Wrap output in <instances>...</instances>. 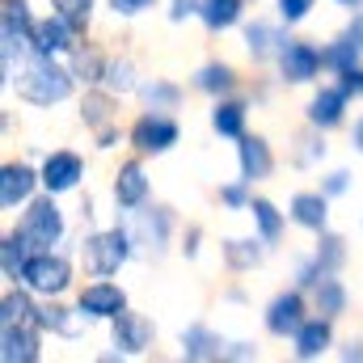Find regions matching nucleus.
<instances>
[{
    "mask_svg": "<svg viewBox=\"0 0 363 363\" xmlns=\"http://www.w3.org/2000/svg\"><path fill=\"white\" fill-rule=\"evenodd\" d=\"M13 85H17V93H21L26 101H34V106H51V101H64V97L72 93V77H68L64 68H55L51 55L38 51L30 64L17 68Z\"/></svg>",
    "mask_w": 363,
    "mask_h": 363,
    "instance_id": "obj_1",
    "label": "nucleus"
},
{
    "mask_svg": "<svg viewBox=\"0 0 363 363\" xmlns=\"http://www.w3.org/2000/svg\"><path fill=\"white\" fill-rule=\"evenodd\" d=\"M131 233H123V228H110V233H97L89 245H85V254H89V267L93 274H114L123 262H127V254H131Z\"/></svg>",
    "mask_w": 363,
    "mask_h": 363,
    "instance_id": "obj_2",
    "label": "nucleus"
},
{
    "mask_svg": "<svg viewBox=\"0 0 363 363\" xmlns=\"http://www.w3.org/2000/svg\"><path fill=\"white\" fill-rule=\"evenodd\" d=\"M21 279H26L30 291H47V296H55V291L68 287V262L55 258V254H34V258L26 262Z\"/></svg>",
    "mask_w": 363,
    "mask_h": 363,
    "instance_id": "obj_3",
    "label": "nucleus"
},
{
    "mask_svg": "<svg viewBox=\"0 0 363 363\" xmlns=\"http://www.w3.org/2000/svg\"><path fill=\"white\" fill-rule=\"evenodd\" d=\"M131 144H135L140 152H165L169 144H178V127H174V118H165V114H144V118L131 127Z\"/></svg>",
    "mask_w": 363,
    "mask_h": 363,
    "instance_id": "obj_4",
    "label": "nucleus"
},
{
    "mask_svg": "<svg viewBox=\"0 0 363 363\" xmlns=\"http://www.w3.org/2000/svg\"><path fill=\"white\" fill-rule=\"evenodd\" d=\"M21 233H26L34 245H55V241H60V233H64L60 207H55L51 199H38V203L26 211V224H21Z\"/></svg>",
    "mask_w": 363,
    "mask_h": 363,
    "instance_id": "obj_5",
    "label": "nucleus"
},
{
    "mask_svg": "<svg viewBox=\"0 0 363 363\" xmlns=\"http://www.w3.org/2000/svg\"><path fill=\"white\" fill-rule=\"evenodd\" d=\"M279 64H283V77H287L291 85H304V81L317 77V68H321L325 60H321V51H313L308 43H283Z\"/></svg>",
    "mask_w": 363,
    "mask_h": 363,
    "instance_id": "obj_6",
    "label": "nucleus"
},
{
    "mask_svg": "<svg viewBox=\"0 0 363 363\" xmlns=\"http://www.w3.org/2000/svg\"><path fill=\"white\" fill-rule=\"evenodd\" d=\"M152 342V321L144 313H114V347L127 351V355H140L144 347Z\"/></svg>",
    "mask_w": 363,
    "mask_h": 363,
    "instance_id": "obj_7",
    "label": "nucleus"
},
{
    "mask_svg": "<svg viewBox=\"0 0 363 363\" xmlns=\"http://www.w3.org/2000/svg\"><path fill=\"white\" fill-rule=\"evenodd\" d=\"M267 325H271V334H296L304 325V300H300V291H287V296L274 300L271 313H267Z\"/></svg>",
    "mask_w": 363,
    "mask_h": 363,
    "instance_id": "obj_8",
    "label": "nucleus"
},
{
    "mask_svg": "<svg viewBox=\"0 0 363 363\" xmlns=\"http://www.w3.org/2000/svg\"><path fill=\"white\" fill-rule=\"evenodd\" d=\"M30 34H34V51H43V55H55V51H68L72 47V26L60 13L51 21H38Z\"/></svg>",
    "mask_w": 363,
    "mask_h": 363,
    "instance_id": "obj_9",
    "label": "nucleus"
},
{
    "mask_svg": "<svg viewBox=\"0 0 363 363\" xmlns=\"http://www.w3.org/2000/svg\"><path fill=\"white\" fill-rule=\"evenodd\" d=\"M81 313L85 317H114V313H123V291L110 287V283H93V287L81 291Z\"/></svg>",
    "mask_w": 363,
    "mask_h": 363,
    "instance_id": "obj_10",
    "label": "nucleus"
},
{
    "mask_svg": "<svg viewBox=\"0 0 363 363\" xmlns=\"http://www.w3.org/2000/svg\"><path fill=\"white\" fill-rule=\"evenodd\" d=\"M77 178H81V157H72V152L47 157V165H43V186L47 190H72Z\"/></svg>",
    "mask_w": 363,
    "mask_h": 363,
    "instance_id": "obj_11",
    "label": "nucleus"
},
{
    "mask_svg": "<svg viewBox=\"0 0 363 363\" xmlns=\"http://www.w3.org/2000/svg\"><path fill=\"white\" fill-rule=\"evenodd\" d=\"M26 30H30L26 0H4V64H9V60H13V51L26 43Z\"/></svg>",
    "mask_w": 363,
    "mask_h": 363,
    "instance_id": "obj_12",
    "label": "nucleus"
},
{
    "mask_svg": "<svg viewBox=\"0 0 363 363\" xmlns=\"http://www.w3.org/2000/svg\"><path fill=\"white\" fill-rule=\"evenodd\" d=\"M4 363H34L38 359V342H34V334L30 330H21V321H13V325H4Z\"/></svg>",
    "mask_w": 363,
    "mask_h": 363,
    "instance_id": "obj_13",
    "label": "nucleus"
},
{
    "mask_svg": "<svg viewBox=\"0 0 363 363\" xmlns=\"http://www.w3.org/2000/svg\"><path fill=\"white\" fill-rule=\"evenodd\" d=\"M30 190H34V174L26 165H4L0 169V203L4 207H17L21 199H30Z\"/></svg>",
    "mask_w": 363,
    "mask_h": 363,
    "instance_id": "obj_14",
    "label": "nucleus"
},
{
    "mask_svg": "<svg viewBox=\"0 0 363 363\" xmlns=\"http://www.w3.org/2000/svg\"><path fill=\"white\" fill-rule=\"evenodd\" d=\"M325 347H330V321H325V317L304 321V325L296 330V355H300V359H317Z\"/></svg>",
    "mask_w": 363,
    "mask_h": 363,
    "instance_id": "obj_15",
    "label": "nucleus"
},
{
    "mask_svg": "<svg viewBox=\"0 0 363 363\" xmlns=\"http://www.w3.org/2000/svg\"><path fill=\"white\" fill-rule=\"evenodd\" d=\"M114 199H118L123 207H140V203L148 199V178H144V169H140V165H123V169H118Z\"/></svg>",
    "mask_w": 363,
    "mask_h": 363,
    "instance_id": "obj_16",
    "label": "nucleus"
},
{
    "mask_svg": "<svg viewBox=\"0 0 363 363\" xmlns=\"http://www.w3.org/2000/svg\"><path fill=\"white\" fill-rule=\"evenodd\" d=\"M347 89H321L313 97V106H308V118L317 123V127H334L338 118H342V106H347Z\"/></svg>",
    "mask_w": 363,
    "mask_h": 363,
    "instance_id": "obj_17",
    "label": "nucleus"
},
{
    "mask_svg": "<svg viewBox=\"0 0 363 363\" xmlns=\"http://www.w3.org/2000/svg\"><path fill=\"white\" fill-rule=\"evenodd\" d=\"M241 174L250 182L271 174V148H267L258 135H241Z\"/></svg>",
    "mask_w": 363,
    "mask_h": 363,
    "instance_id": "obj_18",
    "label": "nucleus"
},
{
    "mask_svg": "<svg viewBox=\"0 0 363 363\" xmlns=\"http://www.w3.org/2000/svg\"><path fill=\"white\" fill-rule=\"evenodd\" d=\"M182 355H186V359H220L224 351H220V338H216L211 330L194 325V330H186V338H182Z\"/></svg>",
    "mask_w": 363,
    "mask_h": 363,
    "instance_id": "obj_19",
    "label": "nucleus"
},
{
    "mask_svg": "<svg viewBox=\"0 0 363 363\" xmlns=\"http://www.w3.org/2000/svg\"><path fill=\"white\" fill-rule=\"evenodd\" d=\"M291 216H296V224H304V228H325V199H321V194H296Z\"/></svg>",
    "mask_w": 363,
    "mask_h": 363,
    "instance_id": "obj_20",
    "label": "nucleus"
},
{
    "mask_svg": "<svg viewBox=\"0 0 363 363\" xmlns=\"http://www.w3.org/2000/svg\"><path fill=\"white\" fill-rule=\"evenodd\" d=\"M211 127H216L220 135H241V127H245V106H241V101H220V106L211 110Z\"/></svg>",
    "mask_w": 363,
    "mask_h": 363,
    "instance_id": "obj_21",
    "label": "nucleus"
},
{
    "mask_svg": "<svg viewBox=\"0 0 363 363\" xmlns=\"http://www.w3.org/2000/svg\"><path fill=\"white\" fill-rule=\"evenodd\" d=\"M199 13H203V21L211 30H224V26H233L241 17V0H203Z\"/></svg>",
    "mask_w": 363,
    "mask_h": 363,
    "instance_id": "obj_22",
    "label": "nucleus"
},
{
    "mask_svg": "<svg viewBox=\"0 0 363 363\" xmlns=\"http://www.w3.org/2000/svg\"><path fill=\"white\" fill-rule=\"evenodd\" d=\"M30 237L21 233V237H9L4 241V274L9 279H21V271H26V262H30Z\"/></svg>",
    "mask_w": 363,
    "mask_h": 363,
    "instance_id": "obj_23",
    "label": "nucleus"
},
{
    "mask_svg": "<svg viewBox=\"0 0 363 363\" xmlns=\"http://www.w3.org/2000/svg\"><path fill=\"white\" fill-rule=\"evenodd\" d=\"M342 304H347V291H342V283H338V279H321V283H317V308H321V317H334V313H342Z\"/></svg>",
    "mask_w": 363,
    "mask_h": 363,
    "instance_id": "obj_24",
    "label": "nucleus"
},
{
    "mask_svg": "<svg viewBox=\"0 0 363 363\" xmlns=\"http://www.w3.org/2000/svg\"><path fill=\"white\" fill-rule=\"evenodd\" d=\"M359 51H363V47L351 38V34H347V38H338V43H334V47H330L321 60H325V68H338V72H347V68H355V55H359Z\"/></svg>",
    "mask_w": 363,
    "mask_h": 363,
    "instance_id": "obj_25",
    "label": "nucleus"
},
{
    "mask_svg": "<svg viewBox=\"0 0 363 363\" xmlns=\"http://www.w3.org/2000/svg\"><path fill=\"white\" fill-rule=\"evenodd\" d=\"M245 43H250V51H254L258 60H267V55H271L274 47L283 43V38L274 34L271 26H250V34H245ZM279 51H283V47H279Z\"/></svg>",
    "mask_w": 363,
    "mask_h": 363,
    "instance_id": "obj_26",
    "label": "nucleus"
},
{
    "mask_svg": "<svg viewBox=\"0 0 363 363\" xmlns=\"http://www.w3.org/2000/svg\"><path fill=\"white\" fill-rule=\"evenodd\" d=\"M250 211H254V220H258V228H262V237L267 241H274L279 237V228H283V220H279V211H274L267 199H254L250 203Z\"/></svg>",
    "mask_w": 363,
    "mask_h": 363,
    "instance_id": "obj_27",
    "label": "nucleus"
},
{
    "mask_svg": "<svg viewBox=\"0 0 363 363\" xmlns=\"http://www.w3.org/2000/svg\"><path fill=\"white\" fill-rule=\"evenodd\" d=\"M55 4V13L72 26V30H85V21H89V4L93 0H51Z\"/></svg>",
    "mask_w": 363,
    "mask_h": 363,
    "instance_id": "obj_28",
    "label": "nucleus"
},
{
    "mask_svg": "<svg viewBox=\"0 0 363 363\" xmlns=\"http://www.w3.org/2000/svg\"><path fill=\"white\" fill-rule=\"evenodd\" d=\"M199 89H207V93L233 89V72H228V68H220V64H211V68H203V72H199Z\"/></svg>",
    "mask_w": 363,
    "mask_h": 363,
    "instance_id": "obj_29",
    "label": "nucleus"
},
{
    "mask_svg": "<svg viewBox=\"0 0 363 363\" xmlns=\"http://www.w3.org/2000/svg\"><path fill=\"white\" fill-rule=\"evenodd\" d=\"M30 313H34V308H30V300H26L21 291H9V296H4V313H0V321H4V325H13V321H26Z\"/></svg>",
    "mask_w": 363,
    "mask_h": 363,
    "instance_id": "obj_30",
    "label": "nucleus"
},
{
    "mask_svg": "<svg viewBox=\"0 0 363 363\" xmlns=\"http://www.w3.org/2000/svg\"><path fill=\"white\" fill-rule=\"evenodd\" d=\"M258 258H262V250L254 241H228V262L233 267H254Z\"/></svg>",
    "mask_w": 363,
    "mask_h": 363,
    "instance_id": "obj_31",
    "label": "nucleus"
},
{
    "mask_svg": "<svg viewBox=\"0 0 363 363\" xmlns=\"http://www.w3.org/2000/svg\"><path fill=\"white\" fill-rule=\"evenodd\" d=\"M34 321H38L43 330H60V334H72V330H77V321H68V317H64V308H38V313H34Z\"/></svg>",
    "mask_w": 363,
    "mask_h": 363,
    "instance_id": "obj_32",
    "label": "nucleus"
},
{
    "mask_svg": "<svg viewBox=\"0 0 363 363\" xmlns=\"http://www.w3.org/2000/svg\"><path fill=\"white\" fill-rule=\"evenodd\" d=\"M338 262H342V241H338V237H325L321 250H317V267H321V271H334Z\"/></svg>",
    "mask_w": 363,
    "mask_h": 363,
    "instance_id": "obj_33",
    "label": "nucleus"
},
{
    "mask_svg": "<svg viewBox=\"0 0 363 363\" xmlns=\"http://www.w3.org/2000/svg\"><path fill=\"white\" fill-rule=\"evenodd\" d=\"M308 9H313V0H279V13H283L287 21H300Z\"/></svg>",
    "mask_w": 363,
    "mask_h": 363,
    "instance_id": "obj_34",
    "label": "nucleus"
},
{
    "mask_svg": "<svg viewBox=\"0 0 363 363\" xmlns=\"http://www.w3.org/2000/svg\"><path fill=\"white\" fill-rule=\"evenodd\" d=\"M144 97H148V101H165V106H174V101H178V89H169V85H148Z\"/></svg>",
    "mask_w": 363,
    "mask_h": 363,
    "instance_id": "obj_35",
    "label": "nucleus"
},
{
    "mask_svg": "<svg viewBox=\"0 0 363 363\" xmlns=\"http://www.w3.org/2000/svg\"><path fill=\"white\" fill-rule=\"evenodd\" d=\"M342 89L363 97V68H347V72H342Z\"/></svg>",
    "mask_w": 363,
    "mask_h": 363,
    "instance_id": "obj_36",
    "label": "nucleus"
},
{
    "mask_svg": "<svg viewBox=\"0 0 363 363\" xmlns=\"http://www.w3.org/2000/svg\"><path fill=\"white\" fill-rule=\"evenodd\" d=\"M127 72H131L127 64H118V68H106V81H110L114 89H127V85H131V77H127Z\"/></svg>",
    "mask_w": 363,
    "mask_h": 363,
    "instance_id": "obj_37",
    "label": "nucleus"
},
{
    "mask_svg": "<svg viewBox=\"0 0 363 363\" xmlns=\"http://www.w3.org/2000/svg\"><path fill=\"white\" fill-rule=\"evenodd\" d=\"M152 0H110V9L114 13H140V9H148Z\"/></svg>",
    "mask_w": 363,
    "mask_h": 363,
    "instance_id": "obj_38",
    "label": "nucleus"
},
{
    "mask_svg": "<svg viewBox=\"0 0 363 363\" xmlns=\"http://www.w3.org/2000/svg\"><path fill=\"white\" fill-rule=\"evenodd\" d=\"M190 13H199V4H194V0H174V9H169V17H174V21L190 17Z\"/></svg>",
    "mask_w": 363,
    "mask_h": 363,
    "instance_id": "obj_39",
    "label": "nucleus"
},
{
    "mask_svg": "<svg viewBox=\"0 0 363 363\" xmlns=\"http://www.w3.org/2000/svg\"><path fill=\"white\" fill-rule=\"evenodd\" d=\"M224 203L241 207V203H245V190H241V186H224Z\"/></svg>",
    "mask_w": 363,
    "mask_h": 363,
    "instance_id": "obj_40",
    "label": "nucleus"
},
{
    "mask_svg": "<svg viewBox=\"0 0 363 363\" xmlns=\"http://www.w3.org/2000/svg\"><path fill=\"white\" fill-rule=\"evenodd\" d=\"M325 190H330V194H342V190H347V174H334V178L325 182Z\"/></svg>",
    "mask_w": 363,
    "mask_h": 363,
    "instance_id": "obj_41",
    "label": "nucleus"
},
{
    "mask_svg": "<svg viewBox=\"0 0 363 363\" xmlns=\"http://www.w3.org/2000/svg\"><path fill=\"white\" fill-rule=\"evenodd\" d=\"M351 38L363 47V17H355V26H351Z\"/></svg>",
    "mask_w": 363,
    "mask_h": 363,
    "instance_id": "obj_42",
    "label": "nucleus"
},
{
    "mask_svg": "<svg viewBox=\"0 0 363 363\" xmlns=\"http://www.w3.org/2000/svg\"><path fill=\"white\" fill-rule=\"evenodd\" d=\"M355 148H359V152H363V123H359V127H355Z\"/></svg>",
    "mask_w": 363,
    "mask_h": 363,
    "instance_id": "obj_43",
    "label": "nucleus"
},
{
    "mask_svg": "<svg viewBox=\"0 0 363 363\" xmlns=\"http://www.w3.org/2000/svg\"><path fill=\"white\" fill-rule=\"evenodd\" d=\"M338 4H347V9H359L363 0H338Z\"/></svg>",
    "mask_w": 363,
    "mask_h": 363,
    "instance_id": "obj_44",
    "label": "nucleus"
}]
</instances>
